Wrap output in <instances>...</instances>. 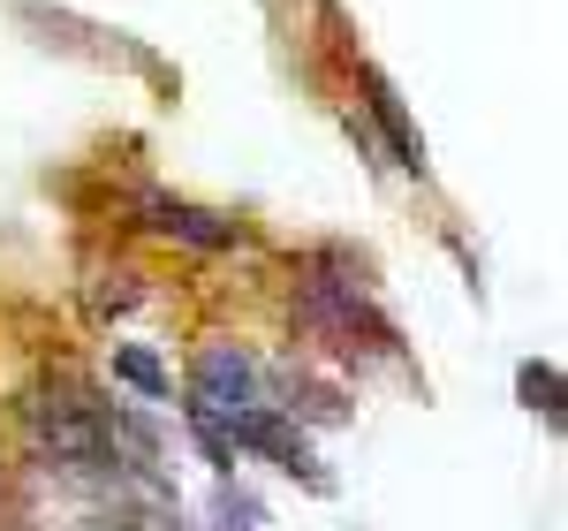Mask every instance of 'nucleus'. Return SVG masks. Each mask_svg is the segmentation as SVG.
<instances>
[{
    "label": "nucleus",
    "mask_w": 568,
    "mask_h": 531,
    "mask_svg": "<svg viewBox=\"0 0 568 531\" xmlns=\"http://www.w3.org/2000/svg\"><path fill=\"white\" fill-rule=\"evenodd\" d=\"M227 441L235 448H258V455H273L288 479H304L311 493H334V471L311 455V441H304V425L288 418V410H273V402H251V410H235L227 418Z\"/></svg>",
    "instance_id": "obj_1"
},
{
    "label": "nucleus",
    "mask_w": 568,
    "mask_h": 531,
    "mask_svg": "<svg viewBox=\"0 0 568 531\" xmlns=\"http://www.w3.org/2000/svg\"><path fill=\"white\" fill-rule=\"evenodd\" d=\"M190 402L213 410V418H235L258 402V357L235 350V342H205L197 350V372H190Z\"/></svg>",
    "instance_id": "obj_2"
},
{
    "label": "nucleus",
    "mask_w": 568,
    "mask_h": 531,
    "mask_svg": "<svg viewBox=\"0 0 568 531\" xmlns=\"http://www.w3.org/2000/svg\"><path fill=\"white\" fill-rule=\"evenodd\" d=\"M136 221L152 228V236H168V243H190V251H235L243 243V228L213 213V206H190V198H168V190H152L144 206H136Z\"/></svg>",
    "instance_id": "obj_3"
},
{
    "label": "nucleus",
    "mask_w": 568,
    "mask_h": 531,
    "mask_svg": "<svg viewBox=\"0 0 568 531\" xmlns=\"http://www.w3.org/2000/svg\"><path fill=\"white\" fill-rule=\"evenodd\" d=\"M356 77H364V107H372V114H379V130H387V152H394V168H409V176H425V137H417V122H409V107H402V91H394L387 77L372 69V61H364Z\"/></svg>",
    "instance_id": "obj_4"
},
{
    "label": "nucleus",
    "mask_w": 568,
    "mask_h": 531,
    "mask_svg": "<svg viewBox=\"0 0 568 531\" xmlns=\"http://www.w3.org/2000/svg\"><path fill=\"white\" fill-rule=\"evenodd\" d=\"M114 380H130L136 395H152V402H168V395H175L168 364H160V357L144 350V342H122V350H114Z\"/></svg>",
    "instance_id": "obj_5"
},
{
    "label": "nucleus",
    "mask_w": 568,
    "mask_h": 531,
    "mask_svg": "<svg viewBox=\"0 0 568 531\" xmlns=\"http://www.w3.org/2000/svg\"><path fill=\"white\" fill-rule=\"evenodd\" d=\"M516 395H524V410H546V418L561 425V364H538V357H530L524 372H516Z\"/></svg>",
    "instance_id": "obj_6"
},
{
    "label": "nucleus",
    "mask_w": 568,
    "mask_h": 531,
    "mask_svg": "<svg viewBox=\"0 0 568 531\" xmlns=\"http://www.w3.org/2000/svg\"><path fill=\"white\" fill-rule=\"evenodd\" d=\"M213 531H258V501L243 487H220V501H213Z\"/></svg>",
    "instance_id": "obj_7"
},
{
    "label": "nucleus",
    "mask_w": 568,
    "mask_h": 531,
    "mask_svg": "<svg viewBox=\"0 0 568 531\" xmlns=\"http://www.w3.org/2000/svg\"><path fill=\"white\" fill-rule=\"evenodd\" d=\"M296 402H304V418H318V425H342L349 418L342 388H318V380H296Z\"/></svg>",
    "instance_id": "obj_8"
},
{
    "label": "nucleus",
    "mask_w": 568,
    "mask_h": 531,
    "mask_svg": "<svg viewBox=\"0 0 568 531\" xmlns=\"http://www.w3.org/2000/svg\"><path fill=\"white\" fill-rule=\"evenodd\" d=\"M91 304L99 311H130L136 304V273H106V281L91 289Z\"/></svg>",
    "instance_id": "obj_9"
}]
</instances>
